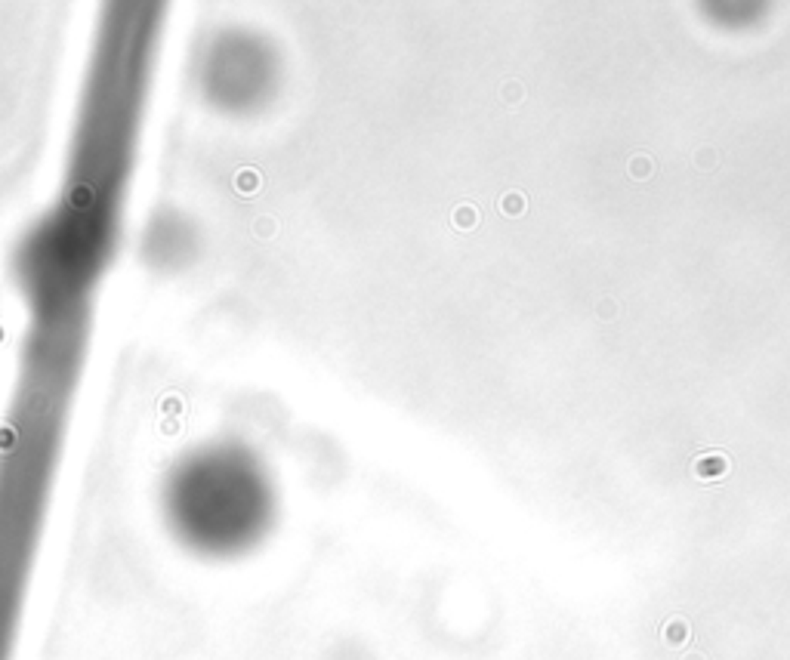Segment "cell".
Masks as SVG:
<instances>
[{"mask_svg": "<svg viewBox=\"0 0 790 660\" xmlns=\"http://www.w3.org/2000/svg\"><path fill=\"white\" fill-rule=\"evenodd\" d=\"M661 639H664L667 648H679V645H685V641L691 639V629H689V623H685L682 617H673V620L664 623V629H661Z\"/></svg>", "mask_w": 790, "mask_h": 660, "instance_id": "cell-1", "label": "cell"}, {"mask_svg": "<svg viewBox=\"0 0 790 660\" xmlns=\"http://www.w3.org/2000/svg\"><path fill=\"white\" fill-rule=\"evenodd\" d=\"M691 164H695V170H701V173H713L716 167H719V151H716L713 145H701L691 151Z\"/></svg>", "mask_w": 790, "mask_h": 660, "instance_id": "cell-2", "label": "cell"}, {"mask_svg": "<svg viewBox=\"0 0 790 660\" xmlns=\"http://www.w3.org/2000/svg\"><path fill=\"white\" fill-rule=\"evenodd\" d=\"M728 469V463H726V456L722 454H707V456H701V460L695 463V472L701 475V478H713V475H722Z\"/></svg>", "mask_w": 790, "mask_h": 660, "instance_id": "cell-3", "label": "cell"}, {"mask_svg": "<svg viewBox=\"0 0 790 660\" xmlns=\"http://www.w3.org/2000/svg\"><path fill=\"white\" fill-rule=\"evenodd\" d=\"M630 176H633L636 182L652 179L654 176V160L648 158V154H633V158H630Z\"/></svg>", "mask_w": 790, "mask_h": 660, "instance_id": "cell-4", "label": "cell"}, {"mask_svg": "<svg viewBox=\"0 0 790 660\" xmlns=\"http://www.w3.org/2000/svg\"><path fill=\"white\" fill-rule=\"evenodd\" d=\"M596 312H599V318H602V321H615L617 315H621V306H617L615 300H599Z\"/></svg>", "mask_w": 790, "mask_h": 660, "instance_id": "cell-5", "label": "cell"}, {"mask_svg": "<svg viewBox=\"0 0 790 660\" xmlns=\"http://www.w3.org/2000/svg\"><path fill=\"white\" fill-rule=\"evenodd\" d=\"M504 210H506V216L525 213V197H522V195H506V197H504Z\"/></svg>", "mask_w": 790, "mask_h": 660, "instance_id": "cell-6", "label": "cell"}, {"mask_svg": "<svg viewBox=\"0 0 790 660\" xmlns=\"http://www.w3.org/2000/svg\"><path fill=\"white\" fill-rule=\"evenodd\" d=\"M682 660H704L701 654H689V657H682Z\"/></svg>", "mask_w": 790, "mask_h": 660, "instance_id": "cell-7", "label": "cell"}]
</instances>
